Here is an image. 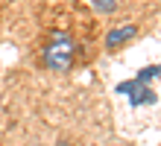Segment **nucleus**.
<instances>
[{
  "label": "nucleus",
  "mask_w": 161,
  "mask_h": 146,
  "mask_svg": "<svg viewBox=\"0 0 161 146\" xmlns=\"http://www.w3.org/2000/svg\"><path fill=\"white\" fill-rule=\"evenodd\" d=\"M82 44H79V38L70 32V29H64V26H56L50 29L44 38H41V64L47 67V70H70L73 64L82 58Z\"/></svg>",
  "instance_id": "nucleus-1"
},
{
  "label": "nucleus",
  "mask_w": 161,
  "mask_h": 146,
  "mask_svg": "<svg viewBox=\"0 0 161 146\" xmlns=\"http://www.w3.org/2000/svg\"><path fill=\"white\" fill-rule=\"evenodd\" d=\"M138 35V26L135 24H129V26H117V29H111V32L106 35V50H120L126 41H132V38Z\"/></svg>",
  "instance_id": "nucleus-2"
},
{
  "label": "nucleus",
  "mask_w": 161,
  "mask_h": 146,
  "mask_svg": "<svg viewBox=\"0 0 161 146\" xmlns=\"http://www.w3.org/2000/svg\"><path fill=\"white\" fill-rule=\"evenodd\" d=\"M155 76H158V67L153 64V67H147V70L141 73V82H149V79H155Z\"/></svg>",
  "instance_id": "nucleus-3"
},
{
  "label": "nucleus",
  "mask_w": 161,
  "mask_h": 146,
  "mask_svg": "<svg viewBox=\"0 0 161 146\" xmlns=\"http://www.w3.org/2000/svg\"><path fill=\"white\" fill-rule=\"evenodd\" d=\"M97 6L106 9V12H111V9H114V3H111V0H97Z\"/></svg>",
  "instance_id": "nucleus-4"
},
{
  "label": "nucleus",
  "mask_w": 161,
  "mask_h": 146,
  "mask_svg": "<svg viewBox=\"0 0 161 146\" xmlns=\"http://www.w3.org/2000/svg\"><path fill=\"white\" fill-rule=\"evenodd\" d=\"M59 146H70V143H59Z\"/></svg>",
  "instance_id": "nucleus-5"
}]
</instances>
